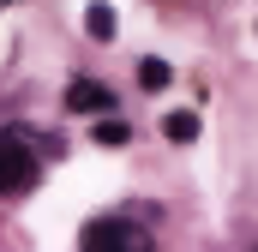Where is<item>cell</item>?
Listing matches in <instances>:
<instances>
[{
  "label": "cell",
  "instance_id": "obj_1",
  "mask_svg": "<svg viewBox=\"0 0 258 252\" xmlns=\"http://www.w3.org/2000/svg\"><path fill=\"white\" fill-rule=\"evenodd\" d=\"M78 246L84 252H150V228L132 216H96V222H84Z\"/></svg>",
  "mask_w": 258,
  "mask_h": 252
},
{
  "label": "cell",
  "instance_id": "obj_2",
  "mask_svg": "<svg viewBox=\"0 0 258 252\" xmlns=\"http://www.w3.org/2000/svg\"><path fill=\"white\" fill-rule=\"evenodd\" d=\"M42 180V156H30L24 132H0V192H30Z\"/></svg>",
  "mask_w": 258,
  "mask_h": 252
},
{
  "label": "cell",
  "instance_id": "obj_3",
  "mask_svg": "<svg viewBox=\"0 0 258 252\" xmlns=\"http://www.w3.org/2000/svg\"><path fill=\"white\" fill-rule=\"evenodd\" d=\"M66 108H72V114H108V108H114V90L96 84V78H72V84H66Z\"/></svg>",
  "mask_w": 258,
  "mask_h": 252
},
{
  "label": "cell",
  "instance_id": "obj_4",
  "mask_svg": "<svg viewBox=\"0 0 258 252\" xmlns=\"http://www.w3.org/2000/svg\"><path fill=\"white\" fill-rule=\"evenodd\" d=\"M84 30H90V42H114V30H120L114 6H108V0H90V6H84Z\"/></svg>",
  "mask_w": 258,
  "mask_h": 252
},
{
  "label": "cell",
  "instance_id": "obj_5",
  "mask_svg": "<svg viewBox=\"0 0 258 252\" xmlns=\"http://www.w3.org/2000/svg\"><path fill=\"white\" fill-rule=\"evenodd\" d=\"M162 132H168L174 144H192L198 138V114L192 108H174V114H162Z\"/></svg>",
  "mask_w": 258,
  "mask_h": 252
},
{
  "label": "cell",
  "instance_id": "obj_6",
  "mask_svg": "<svg viewBox=\"0 0 258 252\" xmlns=\"http://www.w3.org/2000/svg\"><path fill=\"white\" fill-rule=\"evenodd\" d=\"M168 78H174L168 60H138V84H144V90H168Z\"/></svg>",
  "mask_w": 258,
  "mask_h": 252
},
{
  "label": "cell",
  "instance_id": "obj_7",
  "mask_svg": "<svg viewBox=\"0 0 258 252\" xmlns=\"http://www.w3.org/2000/svg\"><path fill=\"white\" fill-rule=\"evenodd\" d=\"M126 138H132V126H126V120H114V114H102V120H96V144H108V150H120Z\"/></svg>",
  "mask_w": 258,
  "mask_h": 252
},
{
  "label": "cell",
  "instance_id": "obj_8",
  "mask_svg": "<svg viewBox=\"0 0 258 252\" xmlns=\"http://www.w3.org/2000/svg\"><path fill=\"white\" fill-rule=\"evenodd\" d=\"M0 6H12V0H0Z\"/></svg>",
  "mask_w": 258,
  "mask_h": 252
}]
</instances>
